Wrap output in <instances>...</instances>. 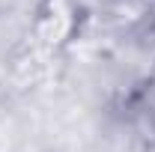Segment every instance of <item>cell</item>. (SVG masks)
<instances>
[]
</instances>
